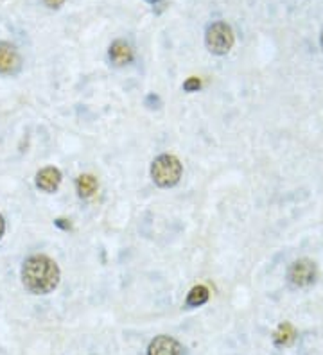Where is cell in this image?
Instances as JSON below:
<instances>
[{
  "mask_svg": "<svg viewBox=\"0 0 323 355\" xmlns=\"http://www.w3.org/2000/svg\"><path fill=\"white\" fill-rule=\"evenodd\" d=\"M295 339H297V330L289 323H282L276 329L275 336H273V341H275L276 347H289V345H293Z\"/></svg>",
  "mask_w": 323,
  "mask_h": 355,
  "instance_id": "11",
  "label": "cell"
},
{
  "mask_svg": "<svg viewBox=\"0 0 323 355\" xmlns=\"http://www.w3.org/2000/svg\"><path fill=\"white\" fill-rule=\"evenodd\" d=\"M147 2H149V4H153V6H155V4H158L160 0H147Z\"/></svg>",
  "mask_w": 323,
  "mask_h": 355,
  "instance_id": "16",
  "label": "cell"
},
{
  "mask_svg": "<svg viewBox=\"0 0 323 355\" xmlns=\"http://www.w3.org/2000/svg\"><path fill=\"white\" fill-rule=\"evenodd\" d=\"M22 69V58L15 45L0 42V76H15Z\"/></svg>",
  "mask_w": 323,
  "mask_h": 355,
  "instance_id": "5",
  "label": "cell"
},
{
  "mask_svg": "<svg viewBox=\"0 0 323 355\" xmlns=\"http://www.w3.org/2000/svg\"><path fill=\"white\" fill-rule=\"evenodd\" d=\"M201 88V79L199 78H189L185 83H183V90L192 94V92H198Z\"/></svg>",
  "mask_w": 323,
  "mask_h": 355,
  "instance_id": "12",
  "label": "cell"
},
{
  "mask_svg": "<svg viewBox=\"0 0 323 355\" xmlns=\"http://www.w3.org/2000/svg\"><path fill=\"white\" fill-rule=\"evenodd\" d=\"M61 180H63V176H61V171L58 167H43L36 174V187L42 192L52 194V192H56L60 189Z\"/></svg>",
  "mask_w": 323,
  "mask_h": 355,
  "instance_id": "7",
  "label": "cell"
},
{
  "mask_svg": "<svg viewBox=\"0 0 323 355\" xmlns=\"http://www.w3.org/2000/svg\"><path fill=\"white\" fill-rule=\"evenodd\" d=\"M61 280L60 266L47 255H31L22 264V284L31 295H49Z\"/></svg>",
  "mask_w": 323,
  "mask_h": 355,
  "instance_id": "1",
  "label": "cell"
},
{
  "mask_svg": "<svg viewBox=\"0 0 323 355\" xmlns=\"http://www.w3.org/2000/svg\"><path fill=\"white\" fill-rule=\"evenodd\" d=\"M54 225L61 230H70V223L67 221V219H56V221H54Z\"/></svg>",
  "mask_w": 323,
  "mask_h": 355,
  "instance_id": "14",
  "label": "cell"
},
{
  "mask_svg": "<svg viewBox=\"0 0 323 355\" xmlns=\"http://www.w3.org/2000/svg\"><path fill=\"white\" fill-rule=\"evenodd\" d=\"M289 282L295 287H307L316 280V266L313 260L300 259L293 262V266L288 271Z\"/></svg>",
  "mask_w": 323,
  "mask_h": 355,
  "instance_id": "4",
  "label": "cell"
},
{
  "mask_svg": "<svg viewBox=\"0 0 323 355\" xmlns=\"http://www.w3.org/2000/svg\"><path fill=\"white\" fill-rule=\"evenodd\" d=\"M322 47H323V33H322Z\"/></svg>",
  "mask_w": 323,
  "mask_h": 355,
  "instance_id": "17",
  "label": "cell"
},
{
  "mask_svg": "<svg viewBox=\"0 0 323 355\" xmlns=\"http://www.w3.org/2000/svg\"><path fill=\"white\" fill-rule=\"evenodd\" d=\"M45 2V6L51 9H60L61 6L65 4V0H43Z\"/></svg>",
  "mask_w": 323,
  "mask_h": 355,
  "instance_id": "13",
  "label": "cell"
},
{
  "mask_svg": "<svg viewBox=\"0 0 323 355\" xmlns=\"http://www.w3.org/2000/svg\"><path fill=\"white\" fill-rule=\"evenodd\" d=\"M99 189V182H97V178L92 176V174H81V176L76 180V191H78L79 198L83 200H88L92 196L97 192Z\"/></svg>",
  "mask_w": 323,
  "mask_h": 355,
  "instance_id": "9",
  "label": "cell"
},
{
  "mask_svg": "<svg viewBox=\"0 0 323 355\" xmlns=\"http://www.w3.org/2000/svg\"><path fill=\"white\" fill-rule=\"evenodd\" d=\"M4 232H6V221H4V217H2V214H0V239H2Z\"/></svg>",
  "mask_w": 323,
  "mask_h": 355,
  "instance_id": "15",
  "label": "cell"
},
{
  "mask_svg": "<svg viewBox=\"0 0 323 355\" xmlns=\"http://www.w3.org/2000/svg\"><path fill=\"white\" fill-rule=\"evenodd\" d=\"M233 42H235V36H233L232 27L226 22H214L207 27L205 44L212 54H217V56L229 54L230 49L233 47Z\"/></svg>",
  "mask_w": 323,
  "mask_h": 355,
  "instance_id": "3",
  "label": "cell"
},
{
  "mask_svg": "<svg viewBox=\"0 0 323 355\" xmlns=\"http://www.w3.org/2000/svg\"><path fill=\"white\" fill-rule=\"evenodd\" d=\"M183 174V165L174 155H160L151 164V178L160 189H171L178 185Z\"/></svg>",
  "mask_w": 323,
  "mask_h": 355,
  "instance_id": "2",
  "label": "cell"
},
{
  "mask_svg": "<svg viewBox=\"0 0 323 355\" xmlns=\"http://www.w3.org/2000/svg\"><path fill=\"white\" fill-rule=\"evenodd\" d=\"M108 56L115 67H124L129 65L133 61V49L128 42L124 40H115L112 45H110V51H108Z\"/></svg>",
  "mask_w": 323,
  "mask_h": 355,
  "instance_id": "8",
  "label": "cell"
},
{
  "mask_svg": "<svg viewBox=\"0 0 323 355\" xmlns=\"http://www.w3.org/2000/svg\"><path fill=\"white\" fill-rule=\"evenodd\" d=\"M147 355H183V347L171 336H158L149 343Z\"/></svg>",
  "mask_w": 323,
  "mask_h": 355,
  "instance_id": "6",
  "label": "cell"
},
{
  "mask_svg": "<svg viewBox=\"0 0 323 355\" xmlns=\"http://www.w3.org/2000/svg\"><path fill=\"white\" fill-rule=\"evenodd\" d=\"M208 298H210V293H208L207 287H205V286H196V287H192L189 295H187L185 307L187 309L201 307V305L207 304Z\"/></svg>",
  "mask_w": 323,
  "mask_h": 355,
  "instance_id": "10",
  "label": "cell"
}]
</instances>
